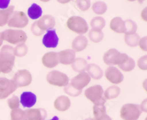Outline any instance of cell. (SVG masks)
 Masks as SVG:
<instances>
[{"mask_svg":"<svg viewBox=\"0 0 147 120\" xmlns=\"http://www.w3.org/2000/svg\"><path fill=\"white\" fill-rule=\"evenodd\" d=\"M64 91H65V93L68 94L70 96H71V97H77V96L80 95L81 93H82V91L76 89L71 84H68L64 88Z\"/></svg>","mask_w":147,"mask_h":120,"instance_id":"obj_36","label":"cell"},{"mask_svg":"<svg viewBox=\"0 0 147 120\" xmlns=\"http://www.w3.org/2000/svg\"><path fill=\"white\" fill-rule=\"evenodd\" d=\"M140 37L138 34H130V35H124V42L128 46L135 48L138 45Z\"/></svg>","mask_w":147,"mask_h":120,"instance_id":"obj_27","label":"cell"},{"mask_svg":"<svg viewBox=\"0 0 147 120\" xmlns=\"http://www.w3.org/2000/svg\"><path fill=\"white\" fill-rule=\"evenodd\" d=\"M37 23L39 28L44 32L46 30H50L54 28L55 26V20L52 15H46L40 17V19L37 21Z\"/></svg>","mask_w":147,"mask_h":120,"instance_id":"obj_15","label":"cell"},{"mask_svg":"<svg viewBox=\"0 0 147 120\" xmlns=\"http://www.w3.org/2000/svg\"><path fill=\"white\" fill-rule=\"evenodd\" d=\"M138 45L140 46V49L144 51H147V37H144L140 39L138 43Z\"/></svg>","mask_w":147,"mask_h":120,"instance_id":"obj_41","label":"cell"},{"mask_svg":"<svg viewBox=\"0 0 147 120\" xmlns=\"http://www.w3.org/2000/svg\"><path fill=\"white\" fill-rule=\"evenodd\" d=\"M142 113L140 106L136 104L128 103L121 107L120 117L124 120H138Z\"/></svg>","mask_w":147,"mask_h":120,"instance_id":"obj_4","label":"cell"},{"mask_svg":"<svg viewBox=\"0 0 147 120\" xmlns=\"http://www.w3.org/2000/svg\"><path fill=\"white\" fill-rule=\"evenodd\" d=\"M121 89L117 86H111L104 92V95L105 100H112L115 99L120 95Z\"/></svg>","mask_w":147,"mask_h":120,"instance_id":"obj_26","label":"cell"},{"mask_svg":"<svg viewBox=\"0 0 147 120\" xmlns=\"http://www.w3.org/2000/svg\"><path fill=\"white\" fill-rule=\"evenodd\" d=\"M104 90L100 85L89 87L85 91V96L94 105H105L106 100L103 97Z\"/></svg>","mask_w":147,"mask_h":120,"instance_id":"obj_2","label":"cell"},{"mask_svg":"<svg viewBox=\"0 0 147 120\" xmlns=\"http://www.w3.org/2000/svg\"><path fill=\"white\" fill-rule=\"evenodd\" d=\"M10 4V1L8 0H0V8L2 10L7 8Z\"/></svg>","mask_w":147,"mask_h":120,"instance_id":"obj_42","label":"cell"},{"mask_svg":"<svg viewBox=\"0 0 147 120\" xmlns=\"http://www.w3.org/2000/svg\"><path fill=\"white\" fill-rule=\"evenodd\" d=\"M119 52V51L115 49H111L107 51L103 56V60L105 63L107 65H115V57Z\"/></svg>","mask_w":147,"mask_h":120,"instance_id":"obj_23","label":"cell"},{"mask_svg":"<svg viewBox=\"0 0 147 120\" xmlns=\"http://www.w3.org/2000/svg\"><path fill=\"white\" fill-rule=\"evenodd\" d=\"M17 87H27L32 82V75L27 70H20L17 71L12 79Z\"/></svg>","mask_w":147,"mask_h":120,"instance_id":"obj_9","label":"cell"},{"mask_svg":"<svg viewBox=\"0 0 147 120\" xmlns=\"http://www.w3.org/2000/svg\"><path fill=\"white\" fill-rule=\"evenodd\" d=\"M89 38L94 43H99L102 40L104 37V34L102 30L91 29L89 32Z\"/></svg>","mask_w":147,"mask_h":120,"instance_id":"obj_33","label":"cell"},{"mask_svg":"<svg viewBox=\"0 0 147 120\" xmlns=\"http://www.w3.org/2000/svg\"><path fill=\"white\" fill-rule=\"evenodd\" d=\"M0 73H1V71H0Z\"/></svg>","mask_w":147,"mask_h":120,"instance_id":"obj_47","label":"cell"},{"mask_svg":"<svg viewBox=\"0 0 147 120\" xmlns=\"http://www.w3.org/2000/svg\"><path fill=\"white\" fill-rule=\"evenodd\" d=\"M43 44L46 48L55 49L58 45L59 38L57 37L56 31L55 29H50L47 31L43 37Z\"/></svg>","mask_w":147,"mask_h":120,"instance_id":"obj_12","label":"cell"},{"mask_svg":"<svg viewBox=\"0 0 147 120\" xmlns=\"http://www.w3.org/2000/svg\"><path fill=\"white\" fill-rule=\"evenodd\" d=\"M119 68L121 70H122L124 72H130L132 70H134L135 68V66H136V64H135V61L134 59H132L130 57H128L126 61H124V62L121 65H118Z\"/></svg>","mask_w":147,"mask_h":120,"instance_id":"obj_29","label":"cell"},{"mask_svg":"<svg viewBox=\"0 0 147 120\" xmlns=\"http://www.w3.org/2000/svg\"><path fill=\"white\" fill-rule=\"evenodd\" d=\"M10 120H27L25 111L20 109L12 110L10 113Z\"/></svg>","mask_w":147,"mask_h":120,"instance_id":"obj_30","label":"cell"},{"mask_svg":"<svg viewBox=\"0 0 147 120\" xmlns=\"http://www.w3.org/2000/svg\"><path fill=\"white\" fill-rule=\"evenodd\" d=\"M3 37H2V32H0V47L2 46V43H3Z\"/></svg>","mask_w":147,"mask_h":120,"instance_id":"obj_44","label":"cell"},{"mask_svg":"<svg viewBox=\"0 0 147 120\" xmlns=\"http://www.w3.org/2000/svg\"><path fill=\"white\" fill-rule=\"evenodd\" d=\"M88 62L82 58L76 59L75 61L72 63V69L77 73H83L88 67Z\"/></svg>","mask_w":147,"mask_h":120,"instance_id":"obj_24","label":"cell"},{"mask_svg":"<svg viewBox=\"0 0 147 120\" xmlns=\"http://www.w3.org/2000/svg\"><path fill=\"white\" fill-rule=\"evenodd\" d=\"M68 29L78 35H83L88 32V26L85 19L79 16L70 17L66 22Z\"/></svg>","mask_w":147,"mask_h":120,"instance_id":"obj_5","label":"cell"},{"mask_svg":"<svg viewBox=\"0 0 147 120\" xmlns=\"http://www.w3.org/2000/svg\"><path fill=\"white\" fill-rule=\"evenodd\" d=\"M20 101L24 108H31L37 101L36 95L31 92H24L21 95Z\"/></svg>","mask_w":147,"mask_h":120,"instance_id":"obj_16","label":"cell"},{"mask_svg":"<svg viewBox=\"0 0 147 120\" xmlns=\"http://www.w3.org/2000/svg\"><path fill=\"white\" fill-rule=\"evenodd\" d=\"M7 105L12 110L18 109L19 107V98L17 96H13L7 100Z\"/></svg>","mask_w":147,"mask_h":120,"instance_id":"obj_38","label":"cell"},{"mask_svg":"<svg viewBox=\"0 0 147 120\" xmlns=\"http://www.w3.org/2000/svg\"><path fill=\"white\" fill-rule=\"evenodd\" d=\"M92 10L97 15H102L107 11V5L103 2H96L92 5Z\"/></svg>","mask_w":147,"mask_h":120,"instance_id":"obj_32","label":"cell"},{"mask_svg":"<svg viewBox=\"0 0 147 120\" xmlns=\"http://www.w3.org/2000/svg\"><path fill=\"white\" fill-rule=\"evenodd\" d=\"M57 54L59 62L64 65H72L76 59V53L71 49L61 51Z\"/></svg>","mask_w":147,"mask_h":120,"instance_id":"obj_13","label":"cell"},{"mask_svg":"<svg viewBox=\"0 0 147 120\" xmlns=\"http://www.w3.org/2000/svg\"><path fill=\"white\" fill-rule=\"evenodd\" d=\"M28 19L24 12L16 11L12 14L7 24L13 28H24L28 25Z\"/></svg>","mask_w":147,"mask_h":120,"instance_id":"obj_7","label":"cell"},{"mask_svg":"<svg viewBox=\"0 0 147 120\" xmlns=\"http://www.w3.org/2000/svg\"><path fill=\"white\" fill-rule=\"evenodd\" d=\"M88 40L85 36L80 35L73 40L71 44L72 50L74 52H80L87 48Z\"/></svg>","mask_w":147,"mask_h":120,"instance_id":"obj_19","label":"cell"},{"mask_svg":"<svg viewBox=\"0 0 147 120\" xmlns=\"http://www.w3.org/2000/svg\"><path fill=\"white\" fill-rule=\"evenodd\" d=\"M105 75L107 81L113 84H119L124 80L123 74L115 67H109L107 68Z\"/></svg>","mask_w":147,"mask_h":120,"instance_id":"obj_11","label":"cell"},{"mask_svg":"<svg viewBox=\"0 0 147 120\" xmlns=\"http://www.w3.org/2000/svg\"><path fill=\"white\" fill-rule=\"evenodd\" d=\"M59 119V118L57 117H56V116H55V117H54L52 119H50V120H58Z\"/></svg>","mask_w":147,"mask_h":120,"instance_id":"obj_45","label":"cell"},{"mask_svg":"<svg viewBox=\"0 0 147 120\" xmlns=\"http://www.w3.org/2000/svg\"><path fill=\"white\" fill-rule=\"evenodd\" d=\"M85 120H94V119H91V118H88V119H86Z\"/></svg>","mask_w":147,"mask_h":120,"instance_id":"obj_46","label":"cell"},{"mask_svg":"<svg viewBox=\"0 0 147 120\" xmlns=\"http://www.w3.org/2000/svg\"><path fill=\"white\" fill-rule=\"evenodd\" d=\"M125 23V35H130L135 34L137 31L138 27L136 23L132 20H127L124 21Z\"/></svg>","mask_w":147,"mask_h":120,"instance_id":"obj_35","label":"cell"},{"mask_svg":"<svg viewBox=\"0 0 147 120\" xmlns=\"http://www.w3.org/2000/svg\"><path fill=\"white\" fill-rule=\"evenodd\" d=\"M42 63L47 68H53L58 65V54L56 52H49L42 57Z\"/></svg>","mask_w":147,"mask_h":120,"instance_id":"obj_14","label":"cell"},{"mask_svg":"<svg viewBox=\"0 0 147 120\" xmlns=\"http://www.w3.org/2000/svg\"><path fill=\"white\" fill-rule=\"evenodd\" d=\"M3 40L10 44L24 43L27 40V34L22 30L7 29L2 32Z\"/></svg>","mask_w":147,"mask_h":120,"instance_id":"obj_3","label":"cell"},{"mask_svg":"<svg viewBox=\"0 0 147 120\" xmlns=\"http://www.w3.org/2000/svg\"><path fill=\"white\" fill-rule=\"evenodd\" d=\"M31 32H32V34H33L34 35H35V36H40V35H43V33H44V31H42V30L39 28L38 26L37 21L32 23V27H31Z\"/></svg>","mask_w":147,"mask_h":120,"instance_id":"obj_40","label":"cell"},{"mask_svg":"<svg viewBox=\"0 0 147 120\" xmlns=\"http://www.w3.org/2000/svg\"><path fill=\"white\" fill-rule=\"evenodd\" d=\"M27 120H44L47 113L43 109H34L25 111Z\"/></svg>","mask_w":147,"mask_h":120,"instance_id":"obj_18","label":"cell"},{"mask_svg":"<svg viewBox=\"0 0 147 120\" xmlns=\"http://www.w3.org/2000/svg\"><path fill=\"white\" fill-rule=\"evenodd\" d=\"M47 81L50 85L62 87H66L69 83V79L66 74L60 71H51L47 75Z\"/></svg>","mask_w":147,"mask_h":120,"instance_id":"obj_6","label":"cell"},{"mask_svg":"<svg viewBox=\"0 0 147 120\" xmlns=\"http://www.w3.org/2000/svg\"><path fill=\"white\" fill-rule=\"evenodd\" d=\"M110 28L115 33H124L125 32V23L121 18L115 17L110 21Z\"/></svg>","mask_w":147,"mask_h":120,"instance_id":"obj_20","label":"cell"},{"mask_svg":"<svg viewBox=\"0 0 147 120\" xmlns=\"http://www.w3.org/2000/svg\"><path fill=\"white\" fill-rule=\"evenodd\" d=\"M42 13H43V11H42L41 7L37 4H32L27 11L28 16L32 20H36V19L40 18Z\"/></svg>","mask_w":147,"mask_h":120,"instance_id":"obj_25","label":"cell"},{"mask_svg":"<svg viewBox=\"0 0 147 120\" xmlns=\"http://www.w3.org/2000/svg\"><path fill=\"white\" fill-rule=\"evenodd\" d=\"M71 101L70 99L67 96H60L54 102V107L56 110L59 111H65L70 108Z\"/></svg>","mask_w":147,"mask_h":120,"instance_id":"obj_17","label":"cell"},{"mask_svg":"<svg viewBox=\"0 0 147 120\" xmlns=\"http://www.w3.org/2000/svg\"><path fill=\"white\" fill-rule=\"evenodd\" d=\"M138 66L139 68L142 70H147V56L145 55L144 57H140L138 60Z\"/></svg>","mask_w":147,"mask_h":120,"instance_id":"obj_39","label":"cell"},{"mask_svg":"<svg viewBox=\"0 0 147 120\" xmlns=\"http://www.w3.org/2000/svg\"><path fill=\"white\" fill-rule=\"evenodd\" d=\"M18 87L13 80L6 78H0V100L7 98L9 95L15 92Z\"/></svg>","mask_w":147,"mask_h":120,"instance_id":"obj_8","label":"cell"},{"mask_svg":"<svg viewBox=\"0 0 147 120\" xmlns=\"http://www.w3.org/2000/svg\"><path fill=\"white\" fill-rule=\"evenodd\" d=\"M92 29L102 30L105 27V20L102 17H95L90 21Z\"/></svg>","mask_w":147,"mask_h":120,"instance_id":"obj_28","label":"cell"},{"mask_svg":"<svg viewBox=\"0 0 147 120\" xmlns=\"http://www.w3.org/2000/svg\"><path fill=\"white\" fill-rule=\"evenodd\" d=\"M15 64L13 48L5 45L0 51V71L5 74L9 73L13 70Z\"/></svg>","mask_w":147,"mask_h":120,"instance_id":"obj_1","label":"cell"},{"mask_svg":"<svg viewBox=\"0 0 147 120\" xmlns=\"http://www.w3.org/2000/svg\"><path fill=\"white\" fill-rule=\"evenodd\" d=\"M94 120H96L106 113V108L105 105H94L93 108Z\"/></svg>","mask_w":147,"mask_h":120,"instance_id":"obj_34","label":"cell"},{"mask_svg":"<svg viewBox=\"0 0 147 120\" xmlns=\"http://www.w3.org/2000/svg\"><path fill=\"white\" fill-rule=\"evenodd\" d=\"M90 77L85 72L80 73L71 81V85L74 89L82 91V89L90 83Z\"/></svg>","mask_w":147,"mask_h":120,"instance_id":"obj_10","label":"cell"},{"mask_svg":"<svg viewBox=\"0 0 147 120\" xmlns=\"http://www.w3.org/2000/svg\"><path fill=\"white\" fill-rule=\"evenodd\" d=\"M14 6H9L5 10H0V27H4L7 24L12 14L13 13Z\"/></svg>","mask_w":147,"mask_h":120,"instance_id":"obj_22","label":"cell"},{"mask_svg":"<svg viewBox=\"0 0 147 120\" xmlns=\"http://www.w3.org/2000/svg\"><path fill=\"white\" fill-rule=\"evenodd\" d=\"M86 70H87V73L88 74L89 76L96 80H99V79H102L103 76V72H102V69L96 64L92 63L88 65Z\"/></svg>","mask_w":147,"mask_h":120,"instance_id":"obj_21","label":"cell"},{"mask_svg":"<svg viewBox=\"0 0 147 120\" xmlns=\"http://www.w3.org/2000/svg\"><path fill=\"white\" fill-rule=\"evenodd\" d=\"M76 6L77 8L81 11H86L89 9L90 6V2L88 0H81V1H76Z\"/></svg>","mask_w":147,"mask_h":120,"instance_id":"obj_37","label":"cell"},{"mask_svg":"<svg viewBox=\"0 0 147 120\" xmlns=\"http://www.w3.org/2000/svg\"><path fill=\"white\" fill-rule=\"evenodd\" d=\"M96 120H112V119L110 118V117L107 115V113H105V114H104L102 117H101L100 118Z\"/></svg>","mask_w":147,"mask_h":120,"instance_id":"obj_43","label":"cell"},{"mask_svg":"<svg viewBox=\"0 0 147 120\" xmlns=\"http://www.w3.org/2000/svg\"><path fill=\"white\" fill-rule=\"evenodd\" d=\"M13 53L15 57H23L28 53V48L24 43L18 44L17 46H16L15 49H13Z\"/></svg>","mask_w":147,"mask_h":120,"instance_id":"obj_31","label":"cell"}]
</instances>
